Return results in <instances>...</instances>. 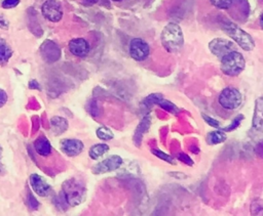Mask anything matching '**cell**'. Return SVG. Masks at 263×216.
Listing matches in <instances>:
<instances>
[{
    "label": "cell",
    "instance_id": "25",
    "mask_svg": "<svg viewBox=\"0 0 263 216\" xmlns=\"http://www.w3.org/2000/svg\"><path fill=\"white\" fill-rule=\"evenodd\" d=\"M210 2L219 9H229L233 5V0H210Z\"/></svg>",
    "mask_w": 263,
    "mask_h": 216
},
{
    "label": "cell",
    "instance_id": "15",
    "mask_svg": "<svg viewBox=\"0 0 263 216\" xmlns=\"http://www.w3.org/2000/svg\"><path fill=\"white\" fill-rule=\"evenodd\" d=\"M34 149L39 156L47 157L51 154V145L45 136H39L34 141Z\"/></svg>",
    "mask_w": 263,
    "mask_h": 216
},
{
    "label": "cell",
    "instance_id": "2",
    "mask_svg": "<svg viewBox=\"0 0 263 216\" xmlns=\"http://www.w3.org/2000/svg\"><path fill=\"white\" fill-rule=\"evenodd\" d=\"M61 193L69 206H78L84 200L86 190L84 185L78 179L70 178L63 183Z\"/></svg>",
    "mask_w": 263,
    "mask_h": 216
},
{
    "label": "cell",
    "instance_id": "30",
    "mask_svg": "<svg viewBox=\"0 0 263 216\" xmlns=\"http://www.w3.org/2000/svg\"><path fill=\"white\" fill-rule=\"evenodd\" d=\"M203 118H204V120H205L210 126H212V127H215V128H218V127H219L220 123H219L217 120L213 119L212 117H210V116H208V115L203 114Z\"/></svg>",
    "mask_w": 263,
    "mask_h": 216
},
{
    "label": "cell",
    "instance_id": "19",
    "mask_svg": "<svg viewBox=\"0 0 263 216\" xmlns=\"http://www.w3.org/2000/svg\"><path fill=\"white\" fill-rule=\"evenodd\" d=\"M227 136L225 131L223 130H215V131H211L209 132L207 135V142L208 145H211V146H215V145H219V143H222L226 140Z\"/></svg>",
    "mask_w": 263,
    "mask_h": 216
},
{
    "label": "cell",
    "instance_id": "34",
    "mask_svg": "<svg viewBox=\"0 0 263 216\" xmlns=\"http://www.w3.org/2000/svg\"><path fill=\"white\" fill-rule=\"evenodd\" d=\"M29 87L32 88V89H39V85H38V83H37L36 81H35V80H32V81L30 82Z\"/></svg>",
    "mask_w": 263,
    "mask_h": 216
},
{
    "label": "cell",
    "instance_id": "8",
    "mask_svg": "<svg viewBox=\"0 0 263 216\" xmlns=\"http://www.w3.org/2000/svg\"><path fill=\"white\" fill-rule=\"evenodd\" d=\"M122 163H124V161H122L121 157L117 155H112L107 159L100 162V163L96 164L93 167L92 171L94 174H103L106 172H112L117 170L122 165Z\"/></svg>",
    "mask_w": 263,
    "mask_h": 216
},
{
    "label": "cell",
    "instance_id": "10",
    "mask_svg": "<svg viewBox=\"0 0 263 216\" xmlns=\"http://www.w3.org/2000/svg\"><path fill=\"white\" fill-rule=\"evenodd\" d=\"M60 147L62 152L69 157L78 156L84 149L83 142L75 138L62 139L60 142Z\"/></svg>",
    "mask_w": 263,
    "mask_h": 216
},
{
    "label": "cell",
    "instance_id": "29",
    "mask_svg": "<svg viewBox=\"0 0 263 216\" xmlns=\"http://www.w3.org/2000/svg\"><path fill=\"white\" fill-rule=\"evenodd\" d=\"M19 3H20V0H3V1H2V7L6 8V9L13 8Z\"/></svg>",
    "mask_w": 263,
    "mask_h": 216
},
{
    "label": "cell",
    "instance_id": "18",
    "mask_svg": "<svg viewBox=\"0 0 263 216\" xmlns=\"http://www.w3.org/2000/svg\"><path fill=\"white\" fill-rule=\"evenodd\" d=\"M12 57V49L3 38H0V65L4 66Z\"/></svg>",
    "mask_w": 263,
    "mask_h": 216
},
{
    "label": "cell",
    "instance_id": "14",
    "mask_svg": "<svg viewBox=\"0 0 263 216\" xmlns=\"http://www.w3.org/2000/svg\"><path fill=\"white\" fill-rule=\"evenodd\" d=\"M150 125H151V119L149 116H146L142 119V121L140 122V124L138 125V127L136 129L135 135H134V142L137 147L141 146V142H142V138L143 135L148 131V129L150 128Z\"/></svg>",
    "mask_w": 263,
    "mask_h": 216
},
{
    "label": "cell",
    "instance_id": "35",
    "mask_svg": "<svg viewBox=\"0 0 263 216\" xmlns=\"http://www.w3.org/2000/svg\"><path fill=\"white\" fill-rule=\"evenodd\" d=\"M1 158H2V148L0 146V160H1Z\"/></svg>",
    "mask_w": 263,
    "mask_h": 216
},
{
    "label": "cell",
    "instance_id": "5",
    "mask_svg": "<svg viewBox=\"0 0 263 216\" xmlns=\"http://www.w3.org/2000/svg\"><path fill=\"white\" fill-rule=\"evenodd\" d=\"M219 105L227 111L239 109L243 103V97L236 87H226L220 93L218 98Z\"/></svg>",
    "mask_w": 263,
    "mask_h": 216
},
{
    "label": "cell",
    "instance_id": "31",
    "mask_svg": "<svg viewBox=\"0 0 263 216\" xmlns=\"http://www.w3.org/2000/svg\"><path fill=\"white\" fill-rule=\"evenodd\" d=\"M178 159H179L180 161H182L183 163L187 164V165H190V166L194 165V161H192V160L189 158L188 155H186V154H184V153H180V154L178 155Z\"/></svg>",
    "mask_w": 263,
    "mask_h": 216
},
{
    "label": "cell",
    "instance_id": "9",
    "mask_svg": "<svg viewBox=\"0 0 263 216\" xmlns=\"http://www.w3.org/2000/svg\"><path fill=\"white\" fill-rule=\"evenodd\" d=\"M209 48L214 56L221 59L229 52L235 50V44L230 40H226L223 38H215L209 43Z\"/></svg>",
    "mask_w": 263,
    "mask_h": 216
},
{
    "label": "cell",
    "instance_id": "21",
    "mask_svg": "<svg viewBox=\"0 0 263 216\" xmlns=\"http://www.w3.org/2000/svg\"><path fill=\"white\" fill-rule=\"evenodd\" d=\"M86 109H87V111H89V113L93 117H99L101 115V113H102V108H101V106L95 100L91 101L89 104H87Z\"/></svg>",
    "mask_w": 263,
    "mask_h": 216
},
{
    "label": "cell",
    "instance_id": "1",
    "mask_svg": "<svg viewBox=\"0 0 263 216\" xmlns=\"http://www.w3.org/2000/svg\"><path fill=\"white\" fill-rule=\"evenodd\" d=\"M161 41L168 52L176 53L184 44V36L181 27L176 23H169L161 34Z\"/></svg>",
    "mask_w": 263,
    "mask_h": 216
},
{
    "label": "cell",
    "instance_id": "27",
    "mask_svg": "<svg viewBox=\"0 0 263 216\" xmlns=\"http://www.w3.org/2000/svg\"><path fill=\"white\" fill-rule=\"evenodd\" d=\"M244 120V116L243 115H239L237 116L229 126H226V127H224L222 130L223 131H234L235 129H237L239 126L241 125V122Z\"/></svg>",
    "mask_w": 263,
    "mask_h": 216
},
{
    "label": "cell",
    "instance_id": "3",
    "mask_svg": "<svg viewBox=\"0 0 263 216\" xmlns=\"http://www.w3.org/2000/svg\"><path fill=\"white\" fill-rule=\"evenodd\" d=\"M221 28L244 50L251 51L255 48V42L252 38V36L250 34H248L246 31H244L243 29H241L238 25H236L230 21H225L221 24Z\"/></svg>",
    "mask_w": 263,
    "mask_h": 216
},
{
    "label": "cell",
    "instance_id": "13",
    "mask_svg": "<svg viewBox=\"0 0 263 216\" xmlns=\"http://www.w3.org/2000/svg\"><path fill=\"white\" fill-rule=\"evenodd\" d=\"M90 44L83 38H74L69 42V50L73 56L84 58L90 52Z\"/></svg>",
    "mask_w": 263,
    "mask_h": 216
},
{
    "label": "cell",
    "instance_id": "17",
    "mask_svg": "<svg viewBox=\"0 0 263 216\" xmlns=\"http://www.w3.org/2000/svg\"><path fill=\"white\" fill-rule=\"evenodd\" d=\"M68 127H69L68 121L63 117L55 116L50 119V128L56 135H60L64 133L68 129Z\"/></svg>",
    "mask_w": 263,
    "mask_h": 216
},
{
    "label": "cell",
    "instance_id": "24",
    "mask_svg": "<svg viewBox=\"0 0 263 216\" xmlns=\"http://www.w3.org/2000/svg\"><path fill=\"white\" fill-rule=\"evenodd\" d=\"M163 99H164V96L161 95V94H152V95L148 96V97L144 100L143 104H144L146 107H148V106L151 107V106H153V105H157V104H159Z\"/></svg>",
    "mask_w": 263,
    "mask_h": 216
},
{
    "label": "cell",
    "instance_id": "28",
    "mask_svg": "<svg viewBox=\"0 0 263 216\" xmlns=\"http://www.w3.org/2000/svg\"><path fill=\"white\" fill-rule=\"evenodd\" d=\"M28 205L32 210H36L39 206V203L37 202V200L35 199V198L32 196L31 193L28 194Z\"/></svg>",
    "mask_w": 263,
    "mask_h": 216
},
{
    "label": "cell",
    "instance_id": "16",
    "mask_svg": "<svg viewBox=\"0 0 263 216\" xmlns=\"http://www.w3.org/2000/svg\"><path fill=\"white\" fill-rule=\"evenodd\" d=\"M262 98H258L255 102V112H254V118L252 123V129L254 131H261L262 130V125H263V118H262Z\"/></svg>",
    "mask_w": 263,
    "mask_h": 216
},
{
    "label": "cell",
    "instance_id": "22",
    "mask_svg": "<svg viewBox=\"0 0 263 216\" xmlns=\"http://www.w3.org/2000/svg\"><path fill=\"white\" fill-rule=\"evenodd\" d=\"M96 134L102 140H111L113 138V136H114L113 132L109 128L104 127V126H102V127L97 129Z\"/></svg>",
    "mask_w": 263,
    "mask_h": 216
},
{
    "label": "cell",
    "instance_id": "7",
    "mask_svg": "<svg viewBox=\"0 0 263 216\" xmlns=\"http://www.w3.org/2000/svg\"><path fill=\"white\" fill-rule=\"evenodd\" d=\"M150 53L148 43L141 38H134L130 42V56L137 62L145 61Z\"/></svg>",
    "mask_w": 263,
    "mask_h": 216
},
{
    "label": "cell",
    "instance_id": "33",
    "mask_svg": "<svg viewBox=\"0 0 263 216\" xmlns=\"http://www.w3.org/2000/svg\"><path fill=\"white\" fill-rule=\"evenodd\" d=\"M82 3L84 5H87V6H90V5H94L95 3H97L99 0H81Z\"/></svg>",
    "mask_w": 263,
    "mask_h": 216
},
{
    "label": "cell",
    "instance_id": "11",
    "mask_svg": "<svg viewBox=\"0 0 263 216\" xmlns=\"http://www.w3.org/2000/svg\"><path fill=\"white\" fill-rule=\"evenodd\" d=\"M41 56L47 63L57 62L61 57V50L59 46L50 40H46L40 47Z\"/></svg>",
    "mask_w": 263,
    "mask_h": 216
},
{
    "label": "cell",
    "instance_id": "12",
    "mask_svg": "<svg viewBox=\"0 0 263 216\" xmlns=\"http://www.w3.org/2000/svg\"><path fill=\"white\" fill-rule=\"evenodd\" d=\"M29 182H30V186L32 188V190L36 193L38 196L40 197H47L48 194L50 193V186L46 183L45 179L38 175V174H31L30 178H29Z\"/></svg>",
    "mask_w": 263,
    "mask_h": 216
},
{
    "label": "cell",
    "instance_id": "23",
    "mask_svg": "<svg viewBox=\"0 0 263 216\" xmlns=\"http://www.w3.org/2000/svg\"><path fill=\"white\" fill-rule=\"evenodd\" d=\"M157 105H159V106L162 108V109H164V110H166V111H168V112H170V113L177 114V113L179 112V109H178V108H177L176 106H175L173 103H171L170 101L165 100V98H164L159 104H157Z\"/></svg>",
    "mask_w": 263,
    "mask_h": 216
},
{
    "label": "cell",
    "instance_id": "32",
    "mask_svg": "<svg viewBox=\"0 0 263 216\" xmlns=\"http://www.w3.org/2000/svg\"><path fill=\"white\" fill-rule=\"evenodd\" d=\"M7 94L3 91V89L0 88V108H2L3 106L6 105L7 103Z\"/></svg>",
    "mask_w": 263,
    "mask_h": 216
},
{
    "label": "cell",
    "instance_id": "26",
    "mask_svg": "<svg viewBox=\"0 0 263 216\" xmlns=\"http://www.w3.org/2000/svg\"><path fill=\"white\" fill-rule=\"evenodd\" d=\"M151 153H152L155 157L160 158V159L163 160V161H166L167 163L175 164V160H174V158H173L172 156H170V155H168V154H166V153H164V152H162V151H160V150L152 149V150H151Z\"/></svg>",
    "mask_w": 263,
    "mask_h": 216
},
{
    "label": "cell",
    "instance_id": "6",
    "mask_svg": "<svg viewBox=\"0 0 263 216\" xmlns=\"http://www.w3.org/2000/svg\"><path fill=\"white\" fill-rule=\"evenodd\" d=\"M42 15L49 22L58 23L63 17L62 4L57 0H46L41 6Z\"/></svg>",
    "mask_w": 263,
    "mask_h": 216
},
{
    "label": "cell",
    "instance_id": "20",
    "mask_svg": "<svg viewBox=\"0 0 263 216\" xmlns=\"http://www.w3.org/2000/svg\"><path fill=\"white\" fill-rule=\"evenodd\" d=\"M108 151H109V147L106 145V143H97V145L93 146L90 149L89 155L93 160H99Z\"/></svg>",
    "mask_w": 263,
    "mask_h": 216
},
{
    "label": "cell",
    "instance_id": "36",
    "mask_svg": "<svg viewBox=\"0 0 263 216\" xmlns=\"http://www.w3.org/2000/svg\"><path fill=\"white\" fill-rule=\"evenodd\" d=\"M112 1H115V2H119V1H122V0H112Z\"/></svg>",
    "mask_w": 263,
    "mask_h": 216
},
{
    "label": "cell",
    "instance_id": "4",
    "mask_svg": "<svg viewBox=\"0 0 263 216\" xmlns=\"http://www.w3.org/2000/svg\"><path fill=\"white\" fill-rule=\"evenodd\" d=\"M246 66L244 56L237 50H233L221 58V71L227 76L240 75Z\"/></svg>",
    "mask_w": 263,
    "mask_h": 216
}]
</instances>
